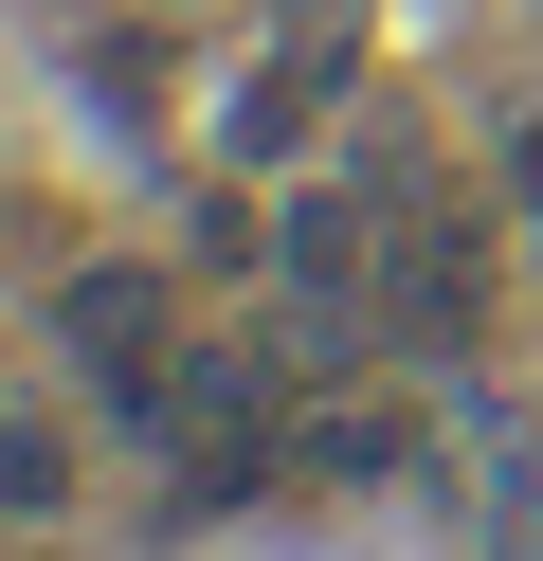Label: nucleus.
I'll use <instances>...</instances> for the list:
<instances>
[{"mask_svg":"<svg viewBox=\"0 0 543 561\" xmlns=\"http://www.w3.org/2000/svg\"><path fill=\"white\" fill-rule=\"evenodd\" d=\"M200 272L181 254H55L36 272V363L72 380V399L109 416V453H127V416L163 399V363H181V327H200Z\"/></svg>","mask_w":543,"mask_h":561,"instance_id":"nucleus-2","label":"nucleus"},{"mask_svg":"<svg viewBox=\"0 0 543 561\" xmlns=\"http://www.w3.org/2000/svg\"><path fill=\"white\" fill-rule=\"evenodd\" d=\"M163 19H200V0H163Z\"/></svg>","mask_w":543,"mask_h":561,"instance_id":"nucleus-9","label":"nucleus"},{"mask_svg":"<svg viewBox=\"0 0 543 561\" xmlns=\"http://www.w3.org/2000/svg\"><path fill=\"white\" fill-rule=\"evenodd\" d=\"M489 199H507V236L543 254V110H507V146H489Z\"/></svg>","mask_w":543,"mask_h":561,"instance_id":"nucleus-7","label":"nucleus"},{"mask_svg":"<svg viewBox=\"0 0 543 561\" xmlns=\"http://www.w3.org/2000/svg\"><path fill=\"white\" fill-rule=\"evenodd\" d=\"M507 199H471V163H434L417 199H381V344L417 380H471V344H489V308H507Z\"/></svg>","mask_w":543,"mask_h":561,"instance_id":"nucleus-3","label":"nucleus"},{"mask_svg":"<svg viewBox=\"0 0 543 561\" xmlns=\"http://www.w3.org/2000/svg\"><path fill=\"white\" fill-rule=\"evenodd\" d=\"M434 471V399H417V363H362V380H308L290 399V489H417Z\"/></svg>","mask_w":543,"mask_h":561,"instance_id":"nucleus-5","label":"nucleus"},{"mask_svg":"<svg viewBox=\"0 0 543 561\" xmlns=\"http://www.w3.org/2000/svg\"><path fill=\"white\" fill-rule=\"evenodd\" d=\"M0 561H55V543H0Z\"/></svg>","mask_w":543,"mask_h":561,"instance_id":"nucleus-8","label":"nucleus"},{"mask_svg":"<svg viewBox=\"0 0 543 561\" xmlns=\"http://www.w3.org/2000/svg\"><path fill=\"white\" fill-rule=\"evenodd\" d=\"M91 435L109 416L72 399H0V543H72V507H91Z\"/></svg>","mask_w":543,"mask_h":561,"instance_id":"nucleus-6","label":"nucleus"},{"mask_svg":"<svg viewBox=\"0 0 543 561\" xmlns=\"http://www.w3.org/2000/svg\"><path fill=\"white\" fill-rule=\"evenodd\" d=\"M290 344L253 327V308H200L181 327V363H163V399L127 416V453H145V489H163V525H217V507H272L290 489Z\"/></svg>","mask_w":543,"mask_h":561,"instance_id":"nucleus-1","label":"nucleus"},{"mask_svg":"<svg viewBox=\"0 0 543 561\" xmlns=\"http://www.w3.org/2000/svg\"><path fill=\"white\" fill-rule=\"evenodd\" d=\"M381 91V55H362V19H272V37L217 73L200 110V163H236V182H290V163H326V127Z\"/></svg>","mask_w":543,"mask_h":561,"instance_id":"nucleus-4","label":"nucleus"}]
</instances>
